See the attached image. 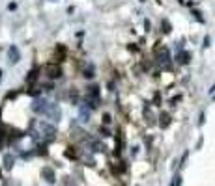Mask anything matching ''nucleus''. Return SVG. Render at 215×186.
<instances>
[{
  "label": "nucleus",
  "instance_id": "nucleus-1",
  "mask_svg": "<svg viewBox=\"0 0 215 186\" xmlns=\"http://www.w3.org/2000/svg\"><path fill=\"white\" fill-rule=\"evenodd\" d=\"M9 60H11V61H17V60H19V52H17L15 47H9Z\"/></svg>",
  "mask_w": 215,
  "mask_h": 186
},
{
  "label": "nucleus",
  "instance_id": "nucleus-2",
  "mask_svg": "<svg viewBox=\"0 0 215 186\" xmlns=\"http://www.w3.org/2000/svg\"><path fill=\"white\" fill-rule=\"evenodd\" d=\"M47 71H51V76H58V75H60V69H58V67H52V65L47 67Z\"/></svg>",
  "mask_w": 215,
  "mask_h": 186
},
{
  "label": "nucleus",
  "instance_id": "nucleus-3",
  "mask_svg": "<svg viewBox=\"0 0 215 186\" xmlns=\"http://www.w3.org/2000/svg\"><path fill=\"white\" fill-rule=\"evenodd\" d=\"M180 184H182V179H180V177H176V183H172L170 186H180Z\"/></svg>",
  "mask_w": 215,
  "mask_h": 186
}]
</instances>
